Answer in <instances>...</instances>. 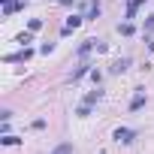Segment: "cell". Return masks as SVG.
Wrapping results in <instances>:
<instances>
[{"label":"cell","instance_id":"obj_1","mask_svg":"<svg viewBox=\"0 0 154 154\" xmlns=\"http://www.w3.org/2000/svg\"><path fill=\"white\" fill-rule=\"evenodd\" d=\"M112 139H115L118 145H130V142L136 139V130H130V127H118V130L112 133Z\"/></svg>","mask_w":154,"mask_h":154},{"label":"cell","instance_id":"obj_2","mask_svg":"<svg viewBox=\"0 0 154 154\" xmlns=\"http://www.w3.org/2000/svg\"><path fill=\"white\" fill-rule=\"evenodd\" d=\"M79 24H82V15H72V18H66V27H63V33H72Z\"/></svg>","mask_w":154,"mask_h":154},{"label":"cell","instance_id":"obj_3","mask_svg":"<svg viewBox=\"0 0 154 154\" xmlns=\"http://www.w3.org/2000/svg\"><path fill=\"white\" fill-rule=\"evenodd\" d=\"M127 66H130V57H121V60H115V63H112V72H124Z\"/></svg>","mask_w":154,"mask_h":154},{"label":"cell","instance_id":"obj_4","mask_svg":"<svg viewBox=\"0 0 154 154\" xmlns=\"http://www.w3.org/2000/svg\"><path fill=\"white\" fill-rule=\"evenodd\" d=\"M100 97H103V91H100V88H97V91H91V94L85 97V106H94V103H97Z\"/></svg>","mask_w":154,"mask_h":154},{"label":"cell","instance_id":"obj_5","mask_svg":"<svg viewBox=\"0 0 154 154\" xmlns=\"http://www.w3.org/2000/svg\"><path fill=\"white\" fill-rule=\"evenodd\" d=\"M142 106H145V94H136V97L130 100V109L136 112V109H142Z\"/></svg>","mask_w":154,"mask_h":154},{"label":"cell","instance_id":"obj_6","mask_svg":"<svg viewBox=\"0 0 154 154\" xmlns=\"http://www.w3.org/2000/svg\"><path fill=\"white\" fill-rule=\"evenodd\" d=\"M51 154H72V142H60V145H57Z\"/></svg>","mask_w":154,"mask_h":154},{"label":"cell","instance_id":"obj_7","mask_svg":"<svg viewBox=\"0 0 154 154\" xmlns=\"http://www.w3.org/2000/svg\"><path fill=\"white\" fill-rule=\"evenodd\" d=\"M142 3H145V0H130V6H127V18H133V15H136V9H139Z\"/></svg>","mask_w":154,"mask_h":154},{"label":"cell","instance_id":"obj_8","mask_svg":"<svg viewBox=\"0 0 154 154\" xmlns=\"http://www.w3.org/2000/svg\"><path fill=\"white\" fill-rule=\"evenodd\" d=\"M94 45H97V42H94V39H85V42H82V45H79V54H88V51H91V48H94Z\"/></svg>","mask_w":154,"mask_h":154},{"label":"cell","instance_id":"obj_9","mask_svg":"<svg viewBox=\"0 0 154 154\" xmlns=\"http://www.w3.org/2000/svg\"><path fill=\"white\" fill-rule=\"evenodd\" d=\"M118 30H121L124 36H130V33H133V24H130V21H124V24H118Z\"/></svg>","mask_w":154,"mask_h":154},{"label":"cell","instance_id":"obj_10","mask_svg":"<svg viewBox=\"0 0 154 154\" xmlns=\"http://www.w3.org/2000/svg\"><path fill=\"white\" fill-rule=\"evenodd\" d=\"M85 72H88V63H85V66H79V69H75V72H72V82H75V79H82V75H85Z\"/></svg>","mask_w":154,"mask_h":154},{"label":"cell","instance_id":"obj_11","mask_svg":"<svg viewBox=\"0 0 154 154\" xmlns=\"http://www.w3.org/2000/svg\"><path fill=\"white\" fill-rule=\"evenodd\" d=\"M88 15H91V18H97V15H100V3H91V9H88Z\"/></svg>","mask_w":154,"mask_h":154},{"label":"cell","instance_id":"obj_12","mask_svg":"<svg viewBox=\"0 0 154 154\" xmlns=\"http://www.w3.org/2000/svg\"><path fill=\"white\" fill-rule=\"evenodd\" d=\"M27 27H30V30H39V27H42V21H39V18H30V24H27Z\"/></svg>","mask_w":154,"mask_h":154},{"label":"cell","instance_id":"obj_13","mask_svg":"<svg viewBox=\"0 0 154 154\" xmlns=\"http://www.w3.org/2000/svg\"><path fill=\"white\" fill-rule=\"evenodd\" d=\"M145 30H148V33H151V30H154V15H151V18H148V21H145Z\"/></svg>","mask_w":154,"mask_h":154}]
</instances>
